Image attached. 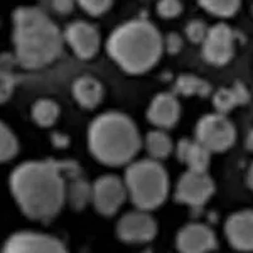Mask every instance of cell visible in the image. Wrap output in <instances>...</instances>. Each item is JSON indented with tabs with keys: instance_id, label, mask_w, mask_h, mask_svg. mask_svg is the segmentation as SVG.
Returning <instances> with one entry per match:
<instances>
[{
	"instance_id": "7402d4cb",
	"label": "cell",
	"mask_w": 253,
	"mask_h": 253,
	"mask_svg": "<svg viewBox=\"0 0 253 253\" xmlns=\"http://www.w3.org/2000/svg\"><path fill=\"white\" fill-rule=\"evenodd\" d=\"M66 198L75 209H83L92 199V186L80 177L72 178L66 187Z\"/></svg>"
},
{
	"instance_id": "5bb4252c",
	"label": "cell",
	"mask_w": 253,
	"mask_h": 253,
	"mask_svg": "<svg viewBox=\"0 0 253 253\" xmlns=\"http://www.w3.org/2000/svg\"><path fill=\"white\" fill-rule=\"evenodd\" d=\"M225 234L229 243L242 252L253 251V211L242 210L228 218Z\"/></svg>"
},
{
	"instance_id": "603a6c76",
	"label": "cell",
	"mask_w": 253,
	"mask_h": 253,
	"mask_svg": "<svg viewBox=\"0 0 253 253\" xmlns=\"http://www.w3.org/2000/svg\"><path fill=\"white\" fill-rule=\"evenodd\" d=\"M203 8L216 17H232L241 5V0H199Z\"/></svg>"
},
{
	"instance_id": "e0dca14e",
	"label": "cell",
	"mask_w": 253,
	"mask_h": 253,
	"mask_svg": "<svg viewBox=\"0 0 253 253\" xmlns=\"http://www.w3.org/2000/svg\"><path fill=\"white\" fill-rule=\"evenodd\" d=\"M72 95L81 107L92 109L98 107L103 99L104 90L96 79L91 76H81L72 85Z\"/></svg>"
},
{
	"instance_id": "44dd1931",
	"label": "cell",
	"mask_w": 253,
	"mask_h": 253,
	"mask_svg": "<svg viewBox=\"0 0 253 253\" xmlns=\"http://www.w3.org/2000/svg\"><path fill=\"white\" fill-rule=\"evenodd\" d=\"M175 90L184 96H208L211 92V86L208 81L194 75H181L176 80Z\"/></svg>"
},
{
	"instance_id": "d4e9b609",
	"label": "cell",
	"mask_w": 253,
	"mask_h": 253,
	"mask_svg": "<svg viewBox=\"0 0 253 253\" xmlns=\"http://www.w3.org/2000/svg\"><path fill=\"white\" fill-rule=\"evenodd\" d=\"M15 87V79L10 69L0 67V104L10 99Z\"/></svg>"
},
{
	"instance_id": "d6986e66",
	"label": "cell",
	"mask_w": 253,
	"mask_h": 253,
	"mask_svg": "<svg viewBox=\"0 0 253 253\" xmlns=\"http://www.w3.org/2000/svg\"><path fill=\"white\" fill-rule=\"evenodd\" d=\"M60 117V108L57 103L49 99H41L32 107V118L40 126L48 128L57 122Z\"/></svg>"
},
{
	"instance_id": "4fadbf2b",
	"label": "cell",
	"mask_w": 253,
	"mask_h": 253,
	"mask_svg": "<svg viewBox=\"0 0 253 253\" xmlns=\"http://www.w3.org/2000/svg\"><path fill=\"white\" fill-rule=\"evenodd\" d=\"M176 246L180 253H208L216 247V239L209 227L193 223L178 232Z\"/></svg>"
},
{
	"instance_id": "1f68e13d",
	"label": "cell",
	"mask_w": 253,
	"mask_h": 253,
	"mask_svg": "<svg viewBox=\"0 0 253 253\" xmlns=\"http://www.w3.org/2000/svg\"><path fill=\"white\" fill-rule=\"evenodd\" d=\"M247 147L251 151H253V130L248 134L247 137Z\"/></svg>"
},
{
	"instance_id": "3957f363",
	"label": "cell",
	"mask_w": 253,
	"mask_h": 253,
	"mask_svg": "<svg viewBox=\"0 0 253 253\" xmlns=\"http://www.w3.org/2000/svg\"><path fill=\"white\" fill-rule=\"evenodd\" d=\"M110 57L129 74H142L155 66L164 51V40L148 20L134 19L113 31L108 40Z\"/></svg>"
},
{
	"instance_id": "f546056e",
	"label": "cell",
	"mask_w": 253,
	"mask_h": 253,
	"mask_svg": "<svg viewBox=\"0 0 253 253\" xmlns=\"http://www.w3.org/2000/svg\"><path fill=\"white\" fill-rule=\"evenodd\" d=\"M74 0H52V8L58 14H70L74 9Z\"/></svg>"
},
{
	"instance_id": "8992f818",
	"label": "cell",
	"mask_w": 253,
	"mask_h": 253,
	"mask_svg": "<svg viewBox=\"0 0 253 253\" xmlns=\"http://www.w3.org/2000/svg\"><path fill=\"white\" fill-rule=\"evenodd\" d=\"M196 141L210 152H223L233 146L236 128L223 114H208L199 121L195 129Z\"/></svg>"
},
{
	"instance_id": "4316f807",
	"label": "cell",
	"mask_w": 253,
	"mask_h": 253,
	"mask_svg": "<svg viewBox=\"0 0 253 253\" xmlns=\"http://www.w3.org/2000/svg\"><path fill=\"white\" fill-rule=\"evenodd\" d=\"M182 4L180 0H158L157 13L160 17L171 19L181 14Z\"/></svg>"
},
{
	"instance_id": "6da1fadb",
	"label": "cell",
	"mask_w": 253,
	"mask_h": 253,
	"mask_svg": "<svg viewBox=\"0 0 253 253\" xmlns=\"http://www.w3.org/2000/svg\"><path fill=\"white\" fill-rule=\"evenodd\" d=\"M10 190L20 210L29 219L51 220L66 199V182L60 164L31 161L19 165L10 176Z\"/></svg>"
},
{
	"instance_id": "5b68a950",
	"label": "cell",
	"mask_w": 253,
	"mask_h": 253,
	"mask_svg": "<svg viewBox=\"0 0 253 253\" xmlns=\"http://www.w3.org/2000/svg\"><path fill=\"white\" fill-rule=\"evenodd\" d=\"M126 187L139 210H152L162 204L169 193L167 172L156 160H142L126 169Z\"/></svg>"
},
{
	"instance_id": "7a4b0ae2",
	"label": "cell",
	"mask_w": 253,
	"mask_h": 253,
	"mask_svg": "<svg viewBox=\"0 0 253 253\" xmlns=\"http://www.w3.org/2000/svg\"><path fill=\"white\" fill-rule=\"evenodd\" d=\"M14 57L24 69L47 66L60 56L63 37L48 15L36 6H20L13 14Z\"/></svg>"
},
{
	"instance_id": "f1b7e54d",
	"label": "cell",
	"mask_w": 253,
	"mask_h": 253,
	"mask_svg": "<svg viewBox=\"0 0 253 253\" xmlns=\"http://www.w3.org/2000/svg\"><path fill=\"white\" fill-rule=\"evenodd\" d=\"M182 46H184V41H182L181 36L175 32L169 33L164 40V47L170 55H177L182 49Z\"/></svg>"
},
{
	"instance_id": "30bf717a",
	"label": "cell",
	"mask_w": 253,
	"mask_h": 253,
	"mask_svg": "<svg viewBox=\"0 0 253 253\" xmlns=\"http://www.w3.org/2000/svg\"><path fill=\"white\" fill-rule=\"evenodd\" d=\"M1 253H67L58 239L35 232L13 234L4 245Z\"/></svg>"
},
{
	"instance_id": "277c9868",
	"label": "cell",
	"mask_w": 253,
	"mask_h": 253,
	"mask_svg": "<svg viewBox=\"0 0 253 253\" xmlns=\"http://www.w3.org/2000/svg\"><path fill=\"white\" fill-rule=\"evenodd\" d=\"M87 142L92 156L109 166L128 164L141 148L137 126L122 113H105L94 119Z\"/></svg>"
},
{
	"instance_id": "d6a6232c",
	"label": "cell",
	"mask_w": 253,
	"mask_h": 253,
	"mask_svg": "<svg viewBox=\"0 0 253 253\" xmlns=\"http://www.w3.org/2000/svg\"><path fill=\"white\" fill-rule=\"evenodd\" d=\"M143 253H153V252H152V251H144Z\"/></svg>"
},
{
	"instance_id": "ba28073f",
	"label": "cell",
	"mask_w": 253,
	"mask_h": 253,
	"mask_svg": "<svg viewBox=\"0 0 253 253\" xmlns=\"http://www.w3.org/2000/svg\"><path fill=\"white\" fill-rule=\"evenodd\" d=\"M203 56L211 65L221 66L229 62L234 55V33L224 23L209 28L203 42Z\"/></svg>"
},
{
	"instance_id": "ac0fdd59",
	"label": "cell",
	"mask_w": 253,
	"mask_h": 253,
	"mask_svg": "<svg viewBox=\"0 0 253 253\" xmlns=\"http://www.w3.org/2000/svg\"><path fill=\"white\" fill-rule=\"evenodd\" d=\"M250 99L247 89L242 84H234L232 87H221L214 94L213 104L219 114H227L238 105L246 104Z\"/></svg>"
},
{
	"instance_id": "9a60e30c",
	"label": "cell",
	"mask_w": 253,
	"mask_h": 253,
	"mask_svg": "<svg viewBox=\"0 0 253 253\" xmlns=\"http://www.w3.org/2000/svg\"><path fill=\"white\" fill-rule=\"evenodd\" d=\"M148 121L153 126L167 129L177 123L180 118V104L172 94H158L150 104L147 112Z\"/></svg>"
},
{
	"instance_id": "2e32d148",
	"label": "cell",
	"mask_w": 253,
	"mask_h": 253,
	"mask_svg": "<svg viewBox=\"0 0 253 253\" xmlns=\"http://www.w3.org/2000/svg\"><path fill=\"white\" fill-rule=\"evenodd\" d=\"M178 160L187 165L189 171L195 172H207L210 164V151L202 143L191 139H182L178 142L177 148Z\"/></svg>"
},
{
	"instance_id": "4dcf8cb0",
	"label": "cell",
	"mask_w": 253,
	"mask_h": 253,
	"mask_svg": "<svg viewBox=\"0 0 253 253\" xmlns=\"http://www.w3.org/2000/svg\"><path fill=\"white\" fill-rule=\"evenodd\" d=\"M248 185L251 186V189L253 190V164L251 166L250 171H248Z\"/></svg>"
},
{
	"instance_id": "ffe728a7",
	"label": "cell",
	"mask_w": 253,
	"mask_h": 253,
	"mask_svg": "<svg viewBox=\"0 0 253 253\" xmlns=\"http://www.w3.org/2000/svg\"><path fill=\"white\" fill-rule=\"evenodd\" d=\"M146 148L151 157L155 160H162L171 155L173 144L171 138L162 130H153L146 137Z\"/></svg>"
},
{
	"instance_id": "7c38bea8",
	"label": "cell",
	"mask_w": 253,
	"mask_h": 253,
	"mask_svg": "<svg viewBox=\"0 0 253 253\" xmlns=\"http://www.w3.org/2000/svg\"><path fill=\"white\" fill-rule=\"evenodd\" d=\"M65 40L78 57L89 60L94 57L100 47V36L94 26L78 20L70 24L65 32Z\"/></svg>"
},
{
	"instance_id": "484cf974",
	"label": "cell",
	"mask_w": 253,
	"mask_h": 253,
	"mask_svg": "<svg viewBox=\"0 0 253 253\" xmlns=\"http://www.w3.org/2000/svg\"><path fill=\"white\" fill-rule=\"evenodd\" d=\"M208 28L207 24L200 19L190 20L187 23L186 28H185V33H186L187 38H189L193 43H203L208 36Z\"/></svg>"
},
{
	"instance_id": "9c48e42d",
	"label": "cell",
	"mask_w": 253,
	"mask_h": 253,
	"mask_svg": "<svg viewBox=\"0 0 253 253\" xmlns=\"http://www.w3.org/2000/svg\"><path fill=\"white\" fill-rule=\"evenodd\" d=\"M214 189L213 180L207 172L187 171L178 180L176 199L191 207H200L213 195Z\"/></svg>"
},
{
	"instance_id": "52a82bcc",
	"label": "cell",
	"mask_w": 253,
	"mask_h": 253,
	"mask_svg": "<svg viewBox=\"0 0 253 253\" xmlns=\"http://www.w3.org/2000/svg\"><path fill=\"white\" fill-rule=\"evenodd\" d=\"M126 195V182L114 175H105L92 185L91 202L99 213L109 216L118 211Z\"/></svg>"
},
{
	"instance_id": "cb8c5ba5",
	"label": "cell",
	"mask_w": 253,
	"mask_h": 253,
	"mask_svg": "<svg viewBox=\"0 0 253 253\" xmlns=\"http://www.w3.org/2000/svg\"><path fill=\"white\" fill-rule=\"evenodd\" d=\"M18 152V141L14 133L5 123L0 122V162H5L15 157Z\"/></svg>"
},
{
	"instance_id": "8fae6325",
	"label": "cell",
	"mask_w": 253,
	"mask_h": 253,
	"mask_svg": "<svg viewBox=\"0 0 253 253\" xmlns=\"http://www.w3.org/2000/svg\"><path fill=\"white\" fill-rule=\"evenodd\" d=\"M117 233L119 238L126 243H146L156 237L157 224L155 219L144 210L130 211L118 221Z\"/></svg>"
},
{
	"instance_id": "83f0119b",
	"label": "cell",
	"mask_w": 253,
	"mask_h": 253,
	"mask_svg": "<svg viewBox=\"0 0 253 253\" xmlns=\"http://www.w3.org/2000/svg\"><path fill=\"white\" fill-rule=\"evenodd\" d=\"M81 8L90 15H101L108 12L113 4V0H78Z\"/></svg>"
}]
</instances>
